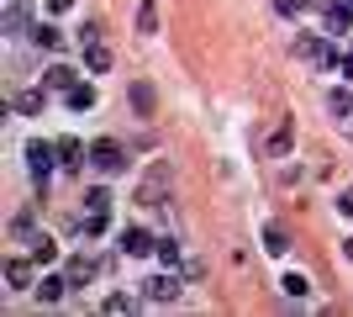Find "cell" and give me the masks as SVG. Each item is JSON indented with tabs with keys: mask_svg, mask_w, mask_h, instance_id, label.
Masks as SVG:
<instances>
[{
	"mask_svg": "<svg viewBox=\"0 0 353 317\" xmlns=\"http://www.w3.org/2000/svg\"><path fill=\"white\" fill-rule=\"evenodd\" d=\"M295 59L316 64V69H338V48L322 43V37H311V32H301V37H295Z\"/></svg>",
	"mask_w": 353,
	"mask_h": 317,
	"instance_id": "obj_1",
	"label": "cell"
},
{
	"mask_svg": "<svg viewBox=\"0 0 353 317\" xmlns=\"http://www.w3.org/2000/svg\"><path fill=\"white\" fill-rule=\"evenodd\" d=\"M90 164L101 169V175H121V169H127V153H121L117 137H95V143H90Z\"/></svg>",
	"mask_w": 353,
	"mask_h": 317,
	"instance_id": "obj_2",
	"label": "cell"
},
{
	"mask_svg": "<svg viewBox=\"0 0 353 317\" xmlns=\"http://www.w3.org/2000/svg\"><path fill=\"white\" fill-rule=\"evenodd\" d=\"M163 185H169V164H153V169H148V175H143V185H137V206H159V201H163Z\"/></svg>",
	"mask_w": 353,
	"mask_h": 317,
	"instance_id": "obj_3",
	"label": "cell"
},
{
	"mask_svg": "<svg viewBox=\"0 0 353 317\" xmlns=\"http://www.w3.org/2000/svg\"><path fill=\"white\" fill-rule=\"evenodd\" d=\"M143 296H148V302H174V296H179V275H174V265H169L163 275H153V280H143Z\"/></svg>",
	"mask_w": 353,
	"mask_h": 317,
	"instance_id": "obj_4",
	"label": "cell"
},
{
	"mask_svg": "<svg viewBox=\"0 0 353 317\" xmlns=\"http://www.w3.org/2000/svg\"><path fill=\"white\" fill-rule=\"evenodd\" d=\"M121 249H127V259H148V254H159V238H153L148 227H127V233H121Z\"/></svg>",
	"mask_w": 353,
	"mask_h": 317,
	"instance_id": "obj_5",
	"label": "cell"
},
{
	"mask_svg": "<svg viewBox=\"0 0 353 317\" xmlns=\"http://www.w3.org/2000/svg\"><path fill=\"white\" fill-rule=\"evenodd\" d=\"M53 159H59V143H27V164L32 175L48 185V169H53Z\"/></svg>",
	"mask_w": 353,
	"mask_h": 317,
	"instance_id": "obj_6",
	"label": "cell"
},
{
	"mask_svg": "<svg viewBox=\"0 0 353 317\" xmlns=\"http://www.w3.org/2000/svg\"><path fill=\"white\" fill-rule=\"evenodd\" d=\"M348 27H353V0H332V6H327V32L338 37V32H348Z\"/></svg>",
	"mask_w": 353,
	"mask_h": 317,
	"instance_id": "obj_7",
	"label": "cell"
},
{
	"mask_svg": "<svg viewBox=\"0 0 353 317\" xmlns=\"http://www.w3.org/2000/svg\"><path fill=\"white\" fill-rule=\"evenodd\" d=\"M6 286L11 291H37L32 286V265L27 259H6Z\"/></svg>",
	"mask_w": 353,
	"mask_h": 317,
	"instance_id": "obj_8",
	"label": "cell"
},
{
	"mask_svg": "<svg viewBox=\"0 0 353 317\" xmlns=\"http://www.w3.org/2000/svg\"><path fill=\"white\" fill-rule=\"evenodd\" d=\"M43 106H48V85L43 90H21L16 95V111H21V117H43Z\"/></svg>",
	"mask_w": 353,
	"mask_h": 317,
	"instance_id": "obj_9",
	"label": "cell"
},
{
	"mask_svg": "<svg viewBox=\"0 0 353 317\" xmlns=\"http://www.w3.org/2000/svg\"><path fill=\"white\" fill-rule=\"evenodd\" d=\"M27 16H32V6H27V0H16V6H6V16H0V27H6V32L16 37V32L27 27Z\"/></svg>",
	"mask_w": 353,
	"mask_h": 317,
	"instance_id": "obj_10",
	"label": "cell"
},
{
	"mask_svg": "<svg viewBox=\"0 0 353 317\" xmlns=\"http://www.w3.org/2000/svg\"><path fill=\"white\" fill-rule=\"evenodd\" d=\"M43 85H48V90H63V95H69V90H74V69H69V64H53V69L43 75Z\"/></svg>",
	"mask_w": 353,
	"mask_h": 317,
	"instance_id": "obj_11",
	"label": "cell"
},
{
	"mask_svg": "<svg viewBox=\"0 0 353 317\" xmlns=\"http://www.w3.org/2000/svg\"><path fill=\"white\" fill-rule=\"evenodd\" d=\"M132 111L137 117H153V85L148 79H132Z\"/></svg>",
	"mask_w": 353,
	"mask_h": 317,
	"instance_id": "obj_12",
	"label": "cell"
},
{
	"mask_svg": "<svg viewBox=\"0 0 353 317\" xmlns=\"http://www.w3.org/2000/svg\"><path fill=\"white\" fill-rule=\"evenodd\" d=\"M63 291H69V275H43V280H37V296H43V302H59Z\"/></svg>",
	"mask_w": 353,
	"mask_h": 317,
	"instance_id": "obj_13",
	"label": "cell"
},
{
	"mask_svg": "<svg viewBox=\"0 0 353 317\" xmlns=\"http://www.w3.org/2000/svg\"><path fill=\"white\" fill-rule=\"evenodd\" d=\"M32 259H37V265H53V259H59V243L48 238V233H37V238H32Z\"/></svg>",
	"mask_w": 353,
	"mask_h": 317,
	"instance_id": "obj_14",
	"label": "cell"
},
{
	"mask_svg": "<svg viewBox=\"0 0 353 317\" xmlns=\"http://www.w3.org/2000/svg\"><path fill=\"white\" fill-rule=\"evenodd\" d=\"M85 69H90V75H105V69H111V53H105L101 43H90L85 48Z\"/></svg>",
	"mask_w": 353,
	"mask_h": 317,
	"instance_id": "obj_15",
	"label": "cell"
},
{
	"mask_svg": "<svg viewBox=\"0 0 353 317\" xmlns=\"http://www.w3.org/2000/svg\"><path fill=\"white\" fill-rule=\"evenodd\" d=\"M264 249H269V254H285V249H290L285 227H264Z\"/></svg>",
	"mask_w": 353,
	"mask_h": 317,
	"instance_id": "obj_16",
	"label": "cell"
},
{
	"mask_svg": "<svg viewBox=\"0 0 353 317\" xmlns=\"http://www.w3.org/2000/svg\"><path fill=\"white\" fill-rule=\"evenodd\" d=\"M63 275H69V286H85L90 275H95V265H90V259H74V265H69Z\"/></svg>",
	"mask_w": 353,
	"mask_h": 317,
	"instance_id": "obj_17",
	"label": "cell"
},
{
	"mask_svg": "<svg viewBox=\"0 0 353 317\" xmlns=\"http://www.w3.org/2000/svg\"><path fill=\"white\" fill-rule=\"evenodd\" d=\"M79 153H85V148H79V137H59V159H63V164H79Z\"/></svg>",
	"mask_w": 353,
	"mask_h": 317,
	"instance_id": "obj_18",
	"label": "cell"
},
{
	"mask_svg": "<svg viewBox=\"0 0 353 317\" xmlns=\"http://www.w3.org/2000/svg\"><path fill=\"white\" fill-rule=\"evenodd\" d=\"M69 106H74V111H90V106H95V90H90V85H74V90H69Z\"/></svg>",
	"mask_w": 353,
	"mask_h": 317,
	"instance_id": "obj_19",
	"label": "cell"
},
{
	"mask_svg": "<svg viewBox=\"0 0 353 317\" xmlns=\"http://www.w3.org/2000/svg\"><path fill=\"white\" fill-rule=\"evenodd\" d=\"M137 32H159V11H153V0H143V11H137Z\"/></svg>",
	"mask_w": 353,
	"mask_h": 317,
	"instance_id": "obj_20",
	"label": "cell"
},
{
	"mask_svg": "<svg viewBox=\"0 0 353 317\" xmlns=\"http://www.w3.org/2000/svg\"><path fill=\"white\" fill-rule=\"evenodd\" d=\"M32 37H37L43 48H63V32H59V27H48V21H43L37 32H32Z\"/></svg>",
	"mask_w": 353,
	"mask_h": 317,
	"instance_id": "obj_21",
	"label": "cell"
},
{
	"mask_svg": "<svg viewBox=\"0 0 353 317\" xmlns=\"http://www.w3.org/2000/svg\"><path fill=\"white\" fill-rule=\"evenodd\" d=\"M85 206H90V211H101V217H105V211H111V191H101V185H95V191L85 196Z\"/></svg>",
	"mask_w": 353,
	"mask_h": 317,
	"instance_id": "obj_22",
	"label": "cell"
},
{
	"mask_svg": "<svg viewBox=\"0 0 353 317\" xmlns=\"http://www.w3.org/2000/svg\"><path fill=\"white\" fill-rule=\"evenodd\" d=\"M280 291H285V296H306V275H285V280H280Z\"/></svg>",
	"mask_w": 353,
	"mask_h": 317,
	"instance_id": "obj_23",
	"label": "cell"
},
{
	"mask_svg": "<svg viewBox=\"0 0 353 317\" xmlns=\"http://www.w3.org/2000/svg\"><path fill=\"white\" fill-rule=\"evenodd\" d=\"M159 259H163V265H179V243L174 238H159Z\"/></svg>",
	"mask_w": 353,
	"mask_h": 317,
	"instance_id": "obj_24",
	"label": "cell"
},
{
	"mask_svg": "<svg viewBox=\"0 0 353 317\" xmlns=\"http://www.w3.org/2000/svg\"><path fill=\"white\" fill-rule=\"evenodd\" d=\"M101 233H105V217H101V211H90V217H85V238H101Z\"/></svg>",
	"mask_w": 353,
	"mask_h": 317,
	"instance_id": "obj_25",
	"label": "cell"
},
{
	"mask_svg": "<svg viewBox=\"0 0 353 317\" xmlns=\"http://www.w3.org/2000/svg\"><path fill=\"white\" fill-rule=\"evenodd\" d=\"M132 296H121V291H117V296H105V312H132Z\"/></svg>",
	"mask_w": 353,
	"mask_h": 317,
	"instance_id": "obj_26",
	"label": "cell"
},
{
	"mask_svg": "<svg viewBox=\"0 0 353 317\" xmlns=\"http://www.w3.org/2000/svg\"><path fill=\"white\" fill-rule=\"evenodd\" d=\"M306 6H311V0H274V11H280V16H301Z\"/></svg>",
	"mask_w": 353,
	"mask_h": 317,
	"instance_id": "obj_27",
	"label": "cell"
},
{
	"mask_svg": "<svg viewBox=\"0 0 353 317\" xmlns=\"http://www.w3.org/2000/svg\"><path fill=\"white\" fill-rule=\"evenodd\" d=\"M332 111H338V117H348V111H353V95H348V90H332Z\"/></svg>",
	"mask_w": 353,
	"mask_h": 317,
	"instance_id": "obj_28",
	"label": "cell"
},
{
	"mask_svg": "<svg viewBox=\"0 0 353 317\" xmlns=\"http://www.w3.org/2000/svg\"><path fill=\"white\" fill-rule=\"evenodd\" d=\"M79 43H85V48H90V43H101V21H85V32H79Z\"/></svg>",
	"mask_w": 353,
	"mask_h": 317,
	"instance_id": "obj_29",
	"label": "cell"
},
{
	"mask_svg": "<svg viewBox=\"0 0 353 317\" xmlns=\"http://www.w3.org/2000/svg\"><path fill=\"white\" fill-rule=\"evenodd\" d=\"M338 211H343V217H353V191H343V196H338Z\"/></svg>",
	"mask_w": 353,
	"mask_h": 317,
	"instance_id": "obj_30",
	"label": "cell"
},
{
	"mask_svg": "<svg viewBox=\"0 0 353 317\" xmlns=\"http://www.w3.org/2000/svg\"><path fill=\"white\" fill-rule=\"evenodd\" d=\"M69 6H74V0H48V11H53V16H63Z\"/></svg>",
	"mask_w": 353,
	"mask_h": 317,
	"instance_id": "obj_31",
	"label": "cell"
},
{
	"mask_svg": "<svg viewBox=\"0 0 353 317\" xmlns=\"http://www.w3.org/2000/svg\"><path fill=\"white\" fill-rule=\"evenodd\" d=\"M338 69H343V79H348V85H353V59H343Z\"/></svg>",
	"mask_w": 353,
	"mask_h": 317,
	"instance_id": "obj_32",
	"label": "cell"
},
{
	"mask_svg": "<svg viewBox=\"0 0 353 317\" xmlns=\"http://www.w3.org/2000/svg\"><path fill=\"white\" fill-rule=\"evenodd\" d=\"M343 254H348V259H353V238H343Z\"/></svg>",
	"mask_w": 353,
	"mask_h": 317,
	"instance_id": "obj_33",
	"label": "cell"
}]
</instances>
